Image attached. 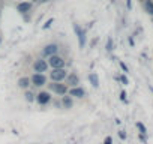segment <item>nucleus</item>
<instances>
[{
    "label": "nucleus",
    "instance_id": "1",
    "mask_svg": "<svg viewBox=\"0 0 153 144\" xmlns=\"http://www.w3.org/2000/svg\"><path fill=\"white\" fill-rule=\"evenodd\" d=\"M51 78H53L54 81H62V80H65V78H66L65 69H63V68H54V71L51 72Z\"/></svg>",
    "mask_w": 153,
    "mask_h": 144
},
{
    "label": "nucleus",
    "instance_id": "2",
    "mask_svg": "<svg viewBox=\"0 0 153 144\" xmlns=\"http://www.w3.org/2000/svg\"><path fill=\"white\" fill-rule=\"evenodd\" d=\"M48 65L53 66V68H63V66H65V60H63L60 56L53 54V56H50V62H48Z\"/></svg>",
    "mask_w": 153,
    "mask_h": 144
},
{
    "label": "nucleus",
    "instance_id": "3",
    "mask_svg": "<svg viewBox=\"0 0 153 144\" xmlns=\"http://www.w3.org/2000/svg\"><path fill=\"white\" fill-rule=\"evenodd\" d=\"M74 30H75L76 36H78V45H80V48H83L84 44H86V33H84V30H81L76 24L74 26Z\"/></svg>",
    "mask_w": 153,
    "mask_h": 144
},
{
    "label": "nucleus",
    "instance_id": "4",
    "mask_svg": "<svg viewBox=\"0 0 153 144\" xmlns=\"http://www.w3.org/2000/svg\"><path fill=\"white\" fill-rule=\"evenodd\" d=\"M48 69V63L45 60H38L35 62V71L39 72V74H42V72H45Z\"/></svg>",
    "mask_w": 153,
    "mask_h": 144
},
{
    "label": "nucleus",
    "instance_id": "5",
    "mask_svg": "<svg viewBox=\"0 0 153 144\" xmlns=\"http://www.w3.org/2000/svg\"><path fill=\"white\" fill-rule=\"evenodd\" d=\"M32 83H33L35 86H44V84L47 83V78H45L42 74H39V72H38V74H35V75H33Z\"/></svg>",
    "mask_w": 153,
    "mask_h": 144
},
{
    "label": "nucleus",
    "instance_id": "6",
    "mask_svg": "<svg viewBox=\"0 0 153 144\" xmlns=\"http://www.w3.org/2000/svg\"><path fill=\"white\" fill-rule=\"evenodd\" d=\"M50 87H51L56 93H59V95H65L66 90H68L65 84H60V81H59V83H54V84H50Z\"/></svg>",
    "mask_w": 153,
    "mask_h": 144
},
{
    "label": "nucleus",
    "instance_id": "7",
    "mask_svg": "<svg viewBox=\"0 0 153 144\" xmlns=\"http://www.w3.org/2000/svg\"><path fill=\"white\" fill-rule=\"evenodd\" d=\"M50 99H51V96H50V93H47V92H41V93L38 95V98H36L38 104H41V105L48 104V102H50Z\"/></svg>",
    "mask_w": 153,
    "mask_h": 144
},
{
    "label": "nucleus",
    "instance_id": "8",
    "mask_svg": "<svg viewBox=\"0 0 153 144\" xmlns=\"http://www.w3.org/2000/svg\"><path fill=\"white\" fill-rule=\"evenodd\" d=\"M57 50H59V47H57L56 44H50V45H47V47L44 48V54L50 57V56L56 54V53H57Z\"/></svg>",
    "mask_w": 153,
    "mask_h": 144
},
{
    "label": "nucleus",
    "instance_id": "9",
    "mask_svg": "<svg viewBox=\"0 0 153 144\" xmlns=\"http://www.w3.org/2000/svg\"><path fill=\"white\" fill-rule=\"evenodd\" d=\"M17 9H18V12L26 14V12H29V11L32 9V3H30V2H21V3L17 6Z\"/></svg>",
    "mask_w": 153,
    "mask_h": 144
},
{
    "label": "nucleus",
    "instance_id": "10",
    "mask_svg": "<svg viewBox=\"0 0 153 144\" xmlns=\"http://www.w3.org/2000/svg\"><path fill=\"white\" fill-rule=\"evenodd\" d=\"M68 83H69L72 87H76V86H78V83H80V80H78V77H76L75 74H71V75L68 77Z\"/></svg>",
    "mask_w": 153,
    "mask_h": 144
},
{
    "label": "nucleus",
    "instance_id": "11",
    "mask_svg": "<svg viewBox=\"0 0 153 144\" xmlns=\"http://www.w3.org/2000/svg\"><path fill=\"white\" fill-rule=\"evenodd\" d=\"M143 3H144L146 12L150 14V15H153V0H146V2H143Z\"/></svg>",
    "mask_w": 153,
    "mask_h": 144
},
{
    "label": "nucleus",
    "instance_id": "12",
    "mask_svg": "<svg viewBox=\"0 0 153 144\" xmlns=\"http://www.w3.org/2000/svg\"><path fill=\"white\" fill-rule=\"evenodd\" d=\"M71 96L83 98V96H84V90H83V89H78V87H74V89H71Z\"/></svg>",
    "mask_w": 153,
    "mask_h": 144
},
{
    "label": "nucleus",
    "instance_id": "13",
    "mask_svg": "<svg viewBox=\"0 0 153 144\" xmlns=\"http://www.w3.org/2000/svg\"><path fill=\"white\" fill-rule=\"evenodd\" d=\"M89 80H90V83H92L93 87H98V86H99V78H98L96 74H90V75H89Z\"/></svg>",
    "mask_w": 153,
    "mask_h": 144
},
{
    "label": "nucleus",
    "instance_id": "14",
    "mask_svg": "<svg viewBox=\"0 0 153 144\" xmlns=\"http://www.w3.org/2000/svg\"><path fill=\"white\" fill-rule=\"evenodd\" d=\"M29 83H30L29 78H21V80L18 81V86L23 87V89H27V87H29Z\"/></svg>",
    "mask_w": 153,
    "mask_h": 144
},
{
    "label": "nucleus",
    "instance_id": "15",
    "mask_svg": "<svg viewBox=\"0 0 153 144\" xmlns=\"http://www.w3.org/2000/svg\"><path fill=\"white\" fill-rule=\"evenodd\" d=\"M63 105H65V108H71L72 107V99L69 96H63Z\"/></svg>",
    "mask_w": 153,
    "mask_h": 144
},
{
    "label": "nucleus",
    "instance_id": "16",
    "mask_svg": "<svg viewBox=\"0 0 153 144\" xmlns=\"http://www.w3.org/2000/svg\"><path fill=\"white\" fill-rule=\"evenodd\" d=\"M137 128L140 129V134H141V135H146V134H147V129H146V126H144L141 122H137Z\"/></svg>",
    "mask_w": 153,
    "mask_h": 144
},
{
    "label": "nucleus",
    "instance_id": "17",
    "mask_svg": "<svg viewBox=\"0 0 153 144\" xmlns=\"http://www.w3.org/2000/svg\"><path fill=\"white\" fill-rule=\"evenodd\" d=\"M33 96H35V95H33V93H30V92H27V93H26V99H27L29 102H32V101L35 99Z\"/></svg>",
    "mask_w": 153,
    "mask_h": 144
},
{
    "label": "nucleus",
    "instance_id": "18",
    "mask_svg": "<svg viewBox=\"0 0 153 144\" xmlns=\"http://www.w3.org/2000/svg\"><path fill=\"white\" fill-rule=\"evenodd\" d=\"M107 50H108V51H111V50H113V39H111V38H108V44H107Z\"/></svg>",
    "mask_w": 153,
    "mask_h": 144
},
{
    "label": "nucleus",
    "instance_id": "19",
    "mask_svg": "<svg viewBox=\"0 0 153 144\" xmlns=\"http://www.w3.org/2000/svg\"><path fill=\"white\" fill-rule=\"evenodd\" d=\"M119 80H120V81H122V83H123L125 86H126V84H129V81H128V78H126L125 75H122V77H119Z\"/></svg>",
    "mask_w": 153,
    "mask_h": 144
},
{
    "label": "nucleus",
    "instance_id": "20",
    "mask_svg": "<svg viewBox=\"0 0 153 144\" xmlns=\"http://www.w3.org/2000/svg\"><path fill=\"white\" fill-rule=\"evenodd\" d=\"M53 21H54V20H53V18H50V20H48V21H47V23L44 24V29H48V27H50V26L53 24Z\"/></svg>",
    "mask_w": 153,
    "mask_h": 144
},
{
    "label": "nucleus",
    "instance_id": "21",
    "mask_svg": "<svg viewBox=\"0 0 153 144\" xmlns=\"http://www.w3.org/2000/svg\"><path fill=\"white\" fill-rule=\"evenodd\" d=\"M120 68H122V69H123L125 72H129V69H128V66H126V65H125L123 62H120Z\"/></svg>",
    "mask_w": 153,
    "mask_h": 144
},
{
    "label": "nucleus",
    "instance_id": "22",
    "mask_svg": "<svg viewBox=\"0 0 153 144\" xmlns=\"http://www.w3.org/2000/svg\"><path fill=\"white\" fill-rule=\"evenodd\" d=\"M120 99H122L123 102H126V92H122V93H120Z\"/></svg>",
    "mask_w": 153,
    "mask_h": 144
},
{
    "label": "nucleus",
    "instance_id": "23",
    "mask_svg": "<svg viewBox=\"0 0 153 144\" xmlns=\"http://www.w3.org/2000/svg\"><path fill=\"white\" fill-rule=\"evenodd\" d=\"M105 144H113V140H111V137H107V138H105Z\"/></svg>",
    "mask_w": 153,
    "mask_h": 144
},
{
    "label": "nucleus",
    "instance_id": "24",
    "mask_svg": "<svg viewBox=\"0 0 153 144\" xmlns=\"http://www.w3.org/2000/svg\"><path fill=\"white\" fill-rule=\"evenodd\" d=\"M126 6H128V9H132V2L131 0H126Z\"/></svg>",
    "mask_w": 153,
    "mask_h": 144
},
{
    "label": "nucleus",
    "instance_id": "25",
    "mask_svg": "<svg viewBox=\"0 0 153 144\" xmlns=\"http://www.w3.org/2000/svg\"><path fill=\"white\" fill-rule=\"evenodd\" d=\"M119 135H120V138H122V140H125V138H126V134H125L123 131H120V132H119Z\"/></svg>",
    "mask_w": 153,
    "mask_h": 144
},
{
    "label": "nucleus",
    "instance_id": "26",
    "mask_svg": "<svg viewBox=\"0 0 153 144\" xmlns=\"http://www.w3.org/2000/svg\"><path fill=\"white\" fill-rule=\"evenodd\" d=\"M41 2H48V0H41Z\"/></svg>",
    "mask_w": 153,
    "mask_h": 144
},
{
    "label": "nucleus",
    "instance_id": "27",
    "mask_svg": "<svg viewBox=\"0 0 153 144\" xmlns=\"http://www.w3.org/2000/svg\"><path fill=\"white\" fill-rule=\"evenodd\" d=\"M150 90H152V92H153V87H150Z\"/></svg>",
    "mask_w": 153,
    "mask_h": 144
},
{
    "label": "nucleus",
    "instance_id": "28",
    "mask_svg": "<svg viewBox=\"0 0 153 144\" xmlns=\"http://www.w3.org/2000/svg\"><path fill=\"white\" fill-rule=\"evenodd\" d=\"M0 42H2V38H0Z\"/></svg>",
    "mask_w": 153,
    "mask_h": 144
}]
</instances>
